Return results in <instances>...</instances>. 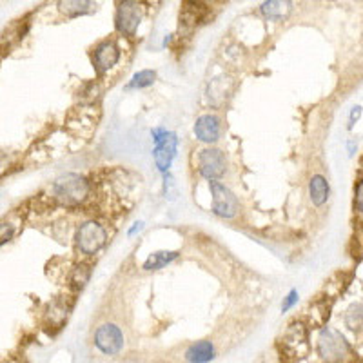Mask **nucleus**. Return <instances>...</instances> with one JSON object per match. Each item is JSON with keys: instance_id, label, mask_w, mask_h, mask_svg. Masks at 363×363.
I'll return each instance as SVG.
<instances>
[{"instance_id": "f257e3e1", "label": "nucleus", "mask_w": 363, "mask_h": 363, "mask_svg": "<svg viewBox=\"0 0 363 363\" xmlns=\"http://www.w3.org/2000/svg\"><path fill=\"white\" fill-rule=\"evenodd\" d=\"M91 194V182L84 175L77 173H65L55 180V184L51 187V196L59 206L62 207H80L88 202Z\"/></svg>"}, {"instance_id": "f03ea898", "label": "nucleus", "mask_w": 363, "mask_h": 363, "mask_svg": "<svg viewBox=\"0 0 363 363\" xmlns=\"http://www.w3.org/2000/svg\"><path fill=\"white\" fill-rule=\"evenodd\" d=\"M316 354L322 363H353L354 353L347 338L334 327H322L316 336Z\"/></svg>"}, {"instance_id": "7ed1b4c3", "label": "nucleus", "mask_w": 363, "mask_h": 363, "mask_svg": "<svg viewBox=\"0 0 363 363\" xmlns=\"http://www.w3.org/2000/svg\"><path fill=\"white\" fill-rule=\"evenodd\" d=\"M107 244V229L98 220L82 222L75 231V249L84 256H95Z\"/></svg>"}, {"instance_id": "20e7f679", "label": "nucleus", "mask_w": 363, "mask_h": 363, "mask_svg": "<svg viewBox=\"0 0 363 363\" xmlns=\"http://www.w3.org/2000/svg\"><path fill=\"white\" fill-rule=\"evenodd\" d=\"M144 4L137 0H124L118 2L115 13V28L120 35L128 38H133L137 35L138 28L144 20Z\"/></svg>"}, {"instance_id": "39448f33", "label": "nucleus", "mask_w": 363, "mask_h": 363, "mask_svg": "<svg viewBox=\"0 0 363 363\" xmlns=\"http://www.w3.org/2000/svg\"><path fill=\"white\" fill-rule=\"evenodd\" d=\"M209 191H211V211L218 218L224 220H233L240 213V200L226 184L222 182H209Z\"/></svg>"}, {"instance_id": "423d86ee", "label": "nucleus", "mask_w": 363, "mask_h": 363, "mask_svg": "<svg viewBox=\"0 0 363 363\" xmlns=\"http://www.w3.org/2000/svg\"><path fill=\"white\" fill-rule=\"evenodd\" d=\"M93 345L104 356L115 358L118 354H122L125 345L124 332L116 323H102L97 327V331L93 334Z\"/></svg>"}, {"instance_id": "0eeeda50", "label": "nucleus", "mask_w": 363, "mask_h": 363, "mask_svg": "<svg viewBox=\"0 0 363 363\" xmlns=\"http://www.w3.org/2000/svg\"><path fill=\"white\" fill-rule=\"evenodd\" d=\"M196 169L200 176L209 182H218L227 171V157L222 149L206 148L198 151Z\"/></svg>"}, {"instance_id": "6e6552de", "label": "nucleus", "mask_w": 363, "mask_h": 363, "mask_svg": "<svg viewBox=\"0 0 363 363\" xmlns=\"http://www.w3.org/2000/svg\"><path fill=\"white\" fill-rule=\"evenodd\" d=\"M281 353L291 358H304L309 350V331L302 322H293L281 334Z\"/></svg>"}, {"instance_id": "1a4fd4ad", "label": "nucleus", "mask_w": 363, "mask_h": 363, "mask_svg": "<svg viewBox=\"0 0 363 363\" xmlns=\"http://www.w3.org/2000/svg\"><path fill=\"white\" fill-rule=\"evenodd\" d=\"M120 55H122V51L115 40H102L100 44H97L91 55L93 68H95L97 75L109 73L111 69L118 64Z\"/></svg>"}, {"instance_id": "9d476101", "label": "nucleus", "mask_w": 363, "mask_h": 363, "mask_svg": "<svg viewBox=\"0 0 363 363\" xmlns=\"http://www.w3.org/2000/svg\"><path fill=\"white\" fill-rule=\"evenodd\" d=\"M176 153H178V137L173 131H169V134L164 140L155 144L153 158H155V166L162 175L169 173L171 166H173V162L176 158Z\"/></svg>"}, {"instance_id": "9b49d317", "label": "nucleus", "mask_w": 363, "mask_h": 363, "mask_svg": "<svg viewBox=\"0 0 363 363\" xmlns=\"http://www.w3.org/2000/svg\"><path fill=\"white\" fill-rule=\"evenodd\" d=\"M194 137H196L198 142L207 144L211 148L213 144H216L220 140L222 134V120L220 116L215 115V113H206V115H200L194 122Z\"/></svg>"}, {"instance_id": "f8f14e48", "label": "nucleus", "mask_w": 363, "mask_h": 363, "mask_svg": "<svg viewBox=\"0 0 363 363\" xmlns=\"http://www.w3.org/2000/svg\"><path fill=\"white\" fill-rule=\"evenodd\" d=\"M69 314H71V304H68V302L62 298L53 300V302L47 305L46 313H44V325H46L51 332L60 331V329L65 325V322H68Z\"/></svg>"}, {"instance_id": "ddd939ff", "label": "nucleus", "mask_w": 363, "mask_h": 363, "mask_svg": "<svg viewBox=\"0 0 363 363\" xmlns=\"http://www.w3.org/2000/svg\"><path fill=\"white\" fill-rule=\"evenodd\" d=\"M216 360V347L211 340H198L184 350L185 363H213Z\"/></svg>"}, {"instance_id": "4468645a", "label": "nucleus", "mask_w": 363, "mask_h": 363, "mask_svg": "<svg viewBox=\"0 0 363 363\" xmlns=\"http://www.w3.org/2000/svg\"><path fill=\"white\" fill-rule=\"evenodd\" d=\"M329 193H331V187H329V182H327L325 176H311V180H309V198H311L313 206H325L327 200H329Z\"/></svg>"}, {"instance_id": "2eb2a0df", "label": "nucleus", "mask_w": 363, "mask_h": 363, "mask_svg": "<svg viewBox=\"0 0 363 363\" xmlns=\"http://www.w3.org/2000/svg\"><path fill=\"white\" fill-rule=\"evenodd\" d=\"M180 256V251H155V253L149 254L146 258V262L142 263V269L146 272H155V271H160L164 267L171 265V263L178 260Z\"/></svg>"}, {"instance_id": "dca6fc26", "label": "nucleus", "mask_w": 363, "mask_h": 363, "mask_svg": "<svg viewBox=\"0 0 363 363\" xmlns=\"http://www.w3.org/2000/svg\"><path fill=\"white\" fill-rule=\"evenodd\" d=\"M59 10L68 19H77V17L93 13L97 10V4L89 0H65V2H59Z\"/></svg>"}, {"instance_id": "f3484780", "label": "nucleus", "mask_w": 363, "mask_h": 363, "mask_svg": "<svg viewBox=\"0 0 363 363\" xmlns=\"http://www.w3.org/2000/svg\"><path fill=\"white\" fill-rule=\"evenodd\" d=\"M291 10H293L291 2H280V0H269V2H263L260 6V13H262L263 19L272 20V22L284 20L291 13Z\"/></svg>"}, {"instance_id": "a211bd4d", "label": "nucleus", "mask_w": 363, "mask_h": 363, "mask_svg": "<svg viewBox=\"0 0 363 363\" xmlns=\"http://www.w3.org/2000/svg\"><path fill=\"white\" fill-rule=\"evenodd\" d=\"M89 278H91V265L86 262H80L71 269V275H69V284L75 291H82L86 285H88Z\"/></svg>"}, {"instance_id": "6ab92c4d", "label": "nucleus", "mask_w": 363, "mask_h": 363, "mask_svg": "<svg viewBox=\"0 0 363 363\" xmlns=\"http://www.w3.org/2000/svg\"><path fill=\"white\" fill-rule=\"evenodd\" d=\"M345 325L349 327L350 331L362 332L363 331V304L356 302V304L349 305V309L345 311L343 316Z\"/></svg>"}, {"instance_id": "aec40b11", "label": "nucleus", "mask_w": 363, "mask_h": 363, "mask_svg": "<svg viewBox=\"0 0 363 363\" xmlns=\"http://www.w3.org/2000/svg\"><path fill=\"white\" fill-rule=\"evenodd\" d=\"M157 80V71L155 69H142V71H138L131 77L128 84H125V89L131 91V89H144V88H149L153 86Z\"/></svg>"}, {"instance_id": "412c9836", "label": "nucleus", "mask_w": 363, "mask_h": 363, "mask_svg": "<svg viewBox=\"0 0 363 363\" xmlns=\"http://www.w3.org/2000/svg\"><path fill=\"white\" fill-rule=\"evenodd\" d=\"M164 176V198L166 200H169V202H175L176 198H178V185H176L175 182V176L171 175V173H166Z\"/></svg>"}, {"instance_id": "4be33fe9", "label": "nucleus", "mask_w": 363, "mask_h": 363, "mask_svg": "<svg viewBox=\"0 0 363 363\" xmlns=\"http://www.w3.org/2000/svg\"><path fill=\"white\" fill-rule=\"evenodd\" d=\"M354 213L363 220V180L354 187Z\"/></svg>"}, {"instance_id": "5701e85b", "label": "nucleus", "mask_w": 363, "mask_h": 363, "mask_svg": "<svg viewBox=\"0 0 363 363\" xmlns=\"http://www.w3.org/2000/svg\"><path fill=\"white\" fill-rule=\"evenodd\" d=\"M298 300H300L298 291L291 289L289 293H287V296L284 298V302H281V313H287V311H291V309L298 304Z\"/></svg>"}, {"instance_id": "b1692460", "label": "nucleus", "mask_w": 363, "mask_h": 363, "mask_svg": "<svg viewBox=\"0 0 363 363\" xmlns=\"http://www.w3.org/2000/svg\"><path fill=\"white\" fill-rule=\"evenodd\" d=\"M13 236H15V226H13V224L2 222V224H0V245L8 244V242H10Z\"/></svg>"}, {"instance_id": "393cba45", "label": "nucleus", "mask_w": 363, "mask_h": 363, "mask_svg": "<svg viewBox=\"0 0 363 363\" xmlns=\"http://www.w3.org/2000/svg\"><path fill=\"white\" fill-rule=\"evenodd\" d=\"M144 227H146V224H144L142 220L134 222L133 226H131V227H129V229H128V236H129V238H133V236H137L138 233H142Z\"/></svg>"}, {"instance_id": "a878e982", "label": "nucleus", "mask_w": 363, "mask_h": 363, "mask_svg": "<svg viewBox=\"0 0 363 363\" xmlns=\"http://www.w3.org/2000/svg\"><path fill=\"white\" fill-rule=\"evenodd\" d=\"M360 116H362V107H360V106H354V107H353V111H350L349 125H347V128L353 129V128H354V124H356V122H358V120H360Z\"/></svg>"}, {"instance_id": "bb28decb", "label": "nucleus", "mask_w": 363, "mask_h": 363, "mask_svg": "<svg viewBox=\"0 0 363 363\" xmlns=\"http://www.w3.org/2000/svg\"><path fill=\"white\" fill-rule=\"evenodd\" d=\"M354 148H356V144H354V140H350V142H349V155H354Z\"/></svg>"}]
</instances>
